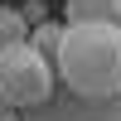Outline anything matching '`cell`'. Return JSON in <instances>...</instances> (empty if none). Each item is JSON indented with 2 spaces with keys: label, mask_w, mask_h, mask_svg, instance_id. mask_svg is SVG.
Here are the masks:
<instances>
[{
  "label": "cell",
  "mask_w": 121,
  "mask_h": 121,
  "mask_svg": "<svg viewBox=\"0 0 121 121\" xmlns=\"http://www.w3.org/2000/svg\"><path fill=\"white\" fill-rule=\"evenodd\" d=\"M112 19H116V24H121V0H112Z\"/></svg>",
  "instance_id": "52a82bcc"
},
{
  "label": "cell",
  "mask_w": 121,
  "mask_h": 121,
  "mask_svg": "<svg viewBox=\"0 0 121 121\" xmlns=\"http://www.w3.org/2000/svg\"><path fill=\"white\" fill-rule=\"evenodd\" d=\"M48 63H53V78H63L68 97H116L121 92V24L116 19L63 24V39Z\"/></svg>",
  "instance_id": "6da1fadb"
},
{
  "label": "cell",
  "mask_w": 121,
  "mask_h": 121,
  "mask_svg": "<svg viewBox=\"0 0 121 121\" xmlns=\"http://www.w3.org/2000/svg\"><path fill=\"white\" fill-rule=\"evenodd\" d=\"M15 44H29V19L19 15V10L0 5V53H5V48H15Z\"/></svg>",
  "instance_id": "277c9868"
},
{
  "label": "cell",
  "mask_w": 121,
  "mask_h": 121,
  "mask_svg": "<svg viewBox=\"0 0 121 121\" xmlns=\"http://www.w3.org/2000/svg\"><path fill=\"white\" fill-rule=\"evenodd\" d=\"M0 121H19V112H10V107L0 102Z\"/></svg>",
  "instance_id": "8992f818"
},
{
  "label": "cell",
  "mask_w": 121,
  "mask_h": 121,
  "mask_svg": "<svg viewBox=\"0 0 121 121\" xmlns=\"http://www.w3.org/2000/svg\"><path fill=\"white\" fill-rule=\"evenodd\" d=\"M53 97V63L39 48L15 44L0 53V102L10 112H34Z\"/></svg>",
  "instance_id": "7a4b0ae2"
},
{
  "label": "cell",
  "mask_w": 121,
  "mask_h": 121,
  "mask_svg": "<svg viewBox=\"0 0 121 121\" xmlns=\"http://www.w3.org/2000/svg\"><path fill=\"white\" fill-rule=\"evenodd\" d=\"M82 19H112V0H68V24Z\"/></svg>",
  "instance_id": "5b68a950"
},
{
  "label": "cell",
  "mask_w": 121,
  "mask_h": 121,
  "mask_svg": "<svg viewBox=\"0 0 121 121\" xmlns=\"http://www.w3.org/2000/svg\"><path fill=\"white\" fill-rule=\"evenodd\" d=\"M19 121H121V92L116 97H48L44 107L24 112Z\"/></svg>",
  "instance_id": "3957f363"
}]
</instances>
